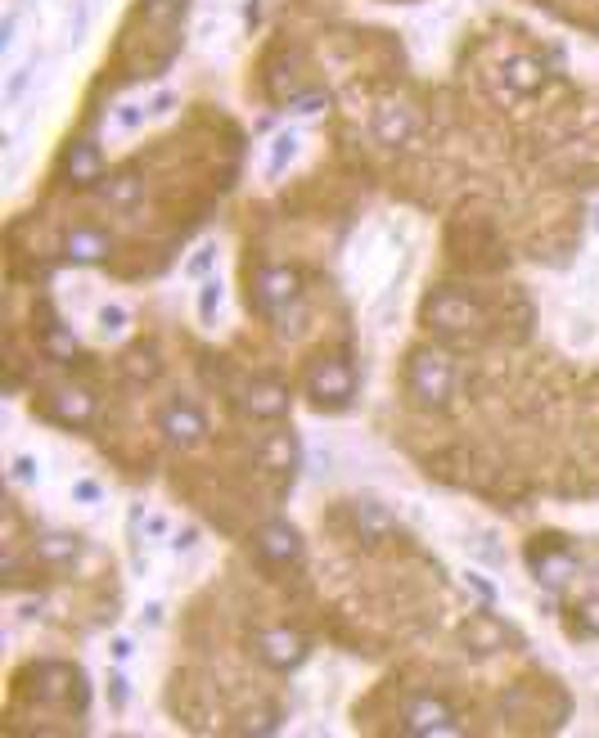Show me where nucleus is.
<instances>
[{
	"label": "nucleus",
	"mask_w": 599,
	"mask_h": 738,
	"mask_svg": "<svg viewBox=\"0 0 599 738\" xmlns=\"http://www.w3.org/2000/svg\"><path fill=\"white\" fill-rule=\"evenodd\" d=\"M469 585H473V590H478V594H482V599H487V603L496 599V590H491V585L482 581V576H473V572H469Z\"/></svg>",
	"instance_id": "obj_34"
},
{
	"label": "nucleus",
	"mask_w": 599,
	"mask_h": 738,
	"mask_svg": "<svg viewBox=\"0 0 599 738\" xmlns=\"http://www.w3.org/2000/svg\"><path fill=\"white\" fill-rule=\"evenodd\" d=\"M158 432H163L176 450H194L208 437V419H203V410L194 401H181V396H176V401H167L163 414H158Z\"/></svg>",
	"instance_id": "obj_6"
},
{
	"label": "nucleus",
	"mask_w": 599,
	"mask_h": 738,
	"mask_svg": "<svg viewBox=\"0 0 599 738\" xmlns=\"http://www.w3.org/2000/svg\"><path fill=\"white\" fill-rule=\"evenodd\" d=\"M424 320H428V329L455 338V333H473V329H478V324H482V306L473 302L469 293L442 288V293H433L424 302Z\"/></svg>",
	"instance_id": "obj_4"
},
{
	"label": "nucleus",
	"mask_w": 599,
	"mask_h": 738,
	"mask_svg": "<svg viewBox=\"0 0 599 738\" xmlns=\"http://www.w3.org/2000/svg\"><path fill=\"white\" fill-rule=\"evenodd\" d=\"M257 459H262V468L293 473V468H298V437H293V432H271V437L257 446Z\"/></svg>",
	"instance_id": "obj_17"
},
{
	"label": "nucleus",
	"mask_w": 599,
	"mask_h": 738,
	"mask_svg": "<svg viewBox=\"0 0 599 738\" xmlns=\"http://www.w3.org/2000/svg\"><path fill=\"white\" fill-rule=\"evenodd\" d=\"M145 531L149 536H167V518H145Z\"/></svg>",
	"instance_id": "obj_35"
},
{
	"label": "nucleus",
	"mask_w": 599,
	"mask_h": 738,
	"mask_svg": "<svg viewBox=\"0 0 599 738\" xmlns=\"http://www.w3.org/2000/svg\"><path fill=\"white\" fill-rule=\"evenodd\" d=\"M410 396H415L424 410H446V401H451L455 392V360L446 356V351H415L410 356Z\"/></svg>",
	"instance_id": "obj_2"
},
{
	"label": "nucleus",
	"mask_w": 599,
	"mask_h": 738,
	"mask_svg": "<svg viewBox=\"0 0 599 738\" xmlns=\"http://www.w3.org/2000/svg\"><path fill=\"white\" fill-rule=\"evenodd\" d=\"M32 477H37V459L19 455V459H14V482H32Z\"/></svg>",
	"instance_id": "obj_28"
},
{
	"label": "nucleus",
	"mask_w": 599,
	"mask_h": 738,
	"mask_svg": "<svg viewBox=\"0 0 599 738\" xmlns=\"http://www.w3.org/2000/svg\"><path fill=\"white\" fill-rule=\"evenodd\" d=\"M460 639H464V648H473V653H478V657H487V653H496V648H505L509 630L500 626V621L491 617V612H478V617H469V621H464Z\"/></svg>",
	"instance_id": "obj_16"
},
{
	"label": "nucleus",
	"mask_w": 599,
	"mask_h": 738,
	"mask_svg": "<svg viewBox=\"0 0 599 738\" xmlns=\"http://www.w3.org/2000/svg\"><path fill=\"white\" fill-rule=\"evenodd\" d=\"M257 554L266 558V563H275V567H289V563H298L302 558V536L289 527V522H266L262 531H257Z\"/></svg>",
	"instance_id": "obj_12"
},
{
	"label": "nucleus",
	"mask_w": 599,
	"mask_h": 738,
	"mask_svg": "<svg viewBox=\"0 0 599 738\" xmlns=\"http://www.w3.org/2000/svg\"><path fill=\"white\" fill-rule=\"evenodd\" d=\"M253 302L262 315H271L284 333L298 329L302 320V279L289 266H262L253 279Z\"/></svg>",
	"instance_id": "obj_1"
},
{
	"label": "nucleus",
	"mask_w": 599,
	"mask_h": 738,
	"mask_svg": "<svg viewBox=\"0 0 599 738\" xmlns=\"http://www.w3.org/2000/svg\"><path fill=\"white\" fill-rule=\"evenodd\" d=\"M64 171L73 185H95V180H104V158H100V144L91 140H73L64 153Z\"/></svg>",
	"instance_id": "obj_14"
},
{
	"label": "nucleus",
	"mask_w": 599,
	"mask_h": 738,
	"mask_svg": "<svg viewBox=\"0 0 599 738\" xmlns=\"http://www.w3.org/2000/svg\"><path fill=\"white\" fill-rule=\"evenodd\" d=\"M145 14L149 18H181L185 0H145Z\"/></svg>",
	"instance_id": "obj_27"
},
{
	"label": "nucleus",
	"mask_w": 599,
	"mask_h": 738,
	"mask_svg": "<svg viewBox=\"0 0 599 738\" xmlns=\"http://www.w3.org/2000/svg\"><path fill=\"white\" fill-rule=\"evenodd\" d=\"M127 374L131 378H145V383H149V378H158V351L154 347H136L127 356Z\"/></svg>",
	"instance_id": "obj_22"
},
{
	"label": "nucleus",
	"mask_w": 599,
	"mask_h": 738,
	"mask_svg": "<svg viewBox=\"0 0 599 738\" xmlns=\"http://www.w3.org/2000/svg\"><path fill=\"white\" fill-rule=\"evenodd\" d=\"M577 630L581 635H599V599H586L577 608Z\"/></svg>",
	"instance_id": "obj_26"
},
{
	"label": "nucleus",
	"mask_w": 599,
	"mask_h": 738,
	"mask_svg": "<svg viewBox=\"0 0 599 738\" xmlns=\"http://www.w3.org/2000/svg\"><path fill=\"white\" fill-rule=\"evenodd\" d=\"M370 131H374V140H379V144H388V149H401V144L415 140V113H410L406 104H397V99H388V104L374 108Z\"/></svg>",
	"instance_id": "obj_11"
},
{
	"label": "nucleus",
	"mask_w": 599,
	"mask_h": 738,
	"mask_svg": "<svg viewBox=\"0 0 599 738\" xmlns=\"http://www.w3.org/2000/svg\"><path fill=\"white\" fill-rule=\"evenodd\" d=\"M293 405L289 387L275 383V378H248L244 387H239V410L253 414V419H284Z\"/></svg>",
	"instance_id": "obj_10"
},
{
	"label": "nucleus",
	"mask_w": 599,
	"mask_h": 738,
	"mask_svg": "<svg viewBox=\"0 0 599 738\" xmlns=\"http://www.w3.org/2000/svg\"><path fill=\"white\" fill-rule=\"evenodd\" d=\"M320 104H325V95H302V99H293V108H298V113H316Z\"/></svg>",
	"instance_id": "obj_33"
},
{
	"label": "nucleus",
	"mask_w": 599,
	"mask_h": 738,
	"mask_svg": "<svg viewBox=\"0 0 599 738\" xmlns=\"http://www.w3.org/2000/svg\"><path fill=\"white\" fill-rule=\"evenodd\" d=\"M212 257H217V248H199V257H194L185 270H190V275H203V270L212 266Z\"/></svg>",
	"instance_id": "obj_29"
},
{
	"label": "nucleus",
	"mask_w": 599,
	"mask_h": 738,
	"mask_svg": "<svg viewBox=\"0 0 599 738\" xmlns=\"http://www.w3.org/2000/svg\"><path fill=\"white\" fill-rule=\"evenodd\" d=\"M500 81H505V90L514 99H527L545 86V63L536 59V54H509V59L500 63Z\"/></svg>",
	"instance_id": "obj_13"
},
{
	"label": "nucleus",
	"mask_w": 599,
	"mask_h": 738,
	"mask_svg": "<svg viewBox=\"0 0 599 738\" xmlns=\"http://www.w3.org/2000/svg\"><path fill=\"white\" fill-rule=\"evenodd\" d=\"M37 554L55 567H73L77 558H82V540L68 536V531H50V536L37 540Z\"/></svg>",
	"instance_id": "obj_19"
},
{
	"label": "nucleus",
	"mask_w": 599,
	"mask_h": 738,
	"mask_svg": "<svg viewBox=\"0 0 599 738\" xmlns=\"http://www.w3.org/2000/svg\"><path fill=\"white\" fill-rule=\"evenodd\" d=\"M41 351H46L50 360H73V351H77L73 329H64V324H46V333H41Z\"/></svg>",
	"instance_id": "obj_21"
},
{
	"label": "nucleus",
	"mask_w": 599,
	"mask_h": 738,
	"mask_svg": "<svg viewBox=\"0 0 599 738\" xmlns=\"http://www.w3.org/2000/svg\"><path fill=\"white\" fill-rule=\"evenodd\" d=\"M113 657H118V662H127V657H131V639H113Z\"/></svg>",
	"instance_id": "obj_36"
},
{
	"label": "nucleus",
	"mask_w": 599,
	"mask_h": 738,
	"mask_svg": "<svg viewBox=\"0 0 599 738\" xmlns=\"http://www.w3.org/2000/svg\"><path fill=\"white\" fill-rule=\"evenodd\" d=\"M293 153H298V135H293V131H284L280 140H275V149H271V176H280V171H284V162H289Z\"/></svg>",
	"instance_id": "obj_25"
},
{
	"label": "nucleus",
	"mask_w": 599,
	"mask_h": 738,
	"mask_svg": "<svg viewBox=\"0 0 599 738\" xmlns=\"http://www.w3.org/2000/svg\"><path fill=\"white\" fill-rule=\"evenodd\" d=\"M109 693H113V707H127V680H122V675L109 680Z\"/></svg>",
	"instance_id": "obj_30"
},
{
	"label": "nucleus",
	"mask_w": 599,
	"mask_h": 738,
	"mask_svg": "<svg viewBox=\"0 0 599 738\" xmlns=\"http://www.w3.org/2000/svg\"><path fill=\"white\" fill-rule=\"evenodd\" d=\"M23 86H28V68H23V72H14L10 90H5V99H10V104H14V99H19V95H23Z\"/></svg>",
	"instance_id": "obj_32"
},
{
	"label": "nucleus",
	"mask_w": 599,
	"mask_h": 738,
	"mask_svg": "<svg viewBox=\"0 0 599 738\" xmlns=\"http://www.w3.org/2000/svg\"><path fill=\"white\" fill-rule=\"evenodd\" d=\"M253 653L262 657L271 671H298V666L307 662L311 648H307V639H302V635L275 626V630H257V635H253Z\"/></svg>",
	"instance_id": "obj_8"
},
{
	"label": "nucleus",
	"mask_w": 599,
	"mask_h": 738,
	"mask_svg": "<svg viewBox=\"0 0 599 738\" xmlns=\"http://www.w3.org/2000/svg\"><path fill=\"white\" fill-rule=\"evenodd\" d=\"M10 32H14V14L0 23V45H10Z\"/></svg>",
	"instance_id": "obj_37"
},
{
	"label": "nucleus",
	"mask_w": 599,
	"mask_h": 738,
	"mask_svg": "<svg viewBox=\"0 0 599 738\" xmlns=\"http://www.w3.org/2000/svg\"><path fill=\"white\" fill-rule=\"evenodd\" d=\"M352 396H356V369H352V360L320 356L316 365L307 369V401L316 405V410L338 414V410H347V405H352Z\"/></svg>",
	"instance_id": "obj_3"
},
{
	"label": "nucleus",
	"mask_w": 599,
	"mask_h": 738,
	"mask_svg": "<svg viewBox=\"0 0 599 738\" xmlns=\"http://www.w3.org/2000/svg\"><path fill=\"white\" fill-rule=\"evenodd\" d=\"M109 257V239H104L100 230H91V225H77V230L64 234V261H73V266H95V261Z\"/></svg>",
	"instance_id": "obj_15"
},
{
	"label": "nucleus",
	"mask_w": 599,
	"mask_h": 738,
	"mask_svg": "<svg viewBox=\"0 0 599 738\" xmlns=\"http://www.w3.org/2000/svg\"><path fill=\"white\" fill-rule=\"evenodd\" d=\"M73 495H77V500H86V504H95V500H100V486H95V482H77Z\"/></svg>",
	"instance_id": "obj_31"
},
{
	"label": "nucleus",
	"mask_w": 599,
	"mask_h": 738,
	"mask_svg": "<svg viewBox=\"0 0 599 738\" xmlns=\"http://www.w3.org/2000/svg\"><path fill=\"white\" fill-rule=\"evenodd\" d=\"M527 563H532L536 581L545 590H563V585L577 576V554H572L563 540H550V545H532L527 549Z\"/></svg>",
	"instance_id": "obj_9"
},
{
	"label": "nucleus",
	"mask_w": 599,
	"mask_h": 738,
	"mask_svg": "<svg viewBox=\"0 0 599 738\" xmlns=\"http://www.w3.org/2000/svg\"><path fill=\"white\" fill-rule=\"evenodd\" d=\"M401 734H415V738H433V734H460V720L455 711L446 707L442 698L433 693H419L401 707Z\"/></svg>",
	"instance_id": "obj_5"
},
{
	"label": "nucleus",
	"mask_w": 599,
	"mask_h": 738,
	"mask_svg": "<svg viewBox=\"0 0 599 738\" xmlns=\"http://www.w3.org/2000/svg\"><path fill=\"white\" fill-rule=\"evenodd\" d=\"M352 522H356V531H361V540H370V545H379L392 531V513L383 509V504H356Z\"/></svg>",
	"instance_id": "obj_20"
},
{
	"label": "nucleus",
	"mask_w": 599,
	"mask_h": 738,
	"mask_svg": "<svg viewBox=\"0 0 599 738\" xmlns=\"http://www.w3.org/2000/svg\"><path fill=\"white\" fill-rule=\"evenodd\" d=\"M221 311V279H203V293H199V315L203 324H212Z\"/></svg>",
	"instance_id": "obj_24"
},
{
	"label": "nucleus",
	"mask_w": 599,
	"mask_h": 738,
	"mask_svg": "<svg viewBox=\"0 0 599 738\" xmlns=\"http://www.w3.org/2000/svg\"><path fill=\"white\" fill-rule=\"evenodd\" d=\"M127 320H131L127 306H118V302L100 306V333H104V338H118V333L127 329Z\"/></svg>",
	"instance_id": "obj_23"
},
{
	"label": "nucleus",
	"mask_w": 599,
	"mask_h": 738,
	"mask_svg": "<svg viewBox=\"0 0 599 738\" xmlns=\"http://www.w3.org/2000/svg\"><path fill=\"white\" fill-rule=\"evenodd\" d=\"M41 414L50 423H64V428H86L95 419V396L86 387H73V383H59L41 396Z\"/></svg>",
	"instance_id": "obj_7"
},
{
	"label": "nucleus",
	"mask_w": 599,
	"mask_h": 738,
	"mask_svg": "<svg viewBox=\"0 0 599 738\" xmlns=\"http://www.w3.org/2000/svg\"><path fill=\"white\" fill-rule=\"evenodd\" d=\"M100 194L109 207H136L140 198H145V180H140L136 171H118V176H109L100 185Z\"/></svg>",
	"instance_id": "obj_18"
}]
</instances>
